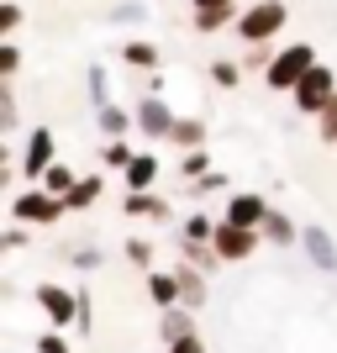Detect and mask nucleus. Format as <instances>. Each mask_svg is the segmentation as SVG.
I'll list each match as a JSON object with an SVG mask.
<instances>
[{
  "instance_id": "19",
  "label": "nucleus",
  "mask_w": 337,
  "mask_h": 353,
  "mask_svg": "<svg viewBox=\"0 0 337 353\" xmlns=\"http://www.w3.org/2000/svg\"><path fill=\"white\" fill-rule=\"evenodd\" d=\"M201 37H211V32H227V27H237V6H216V11H195V21H190Z\"/></svg>"
},
{
  "instance_id": "6",
  "label": "nucleus",
  "mask_w": 337,
  "mask_h": 353,
  "mask_svg": "<svg viewBox=\"0 0 337 353\" xmlns=\"http://www.w3.org/2000/svg\"><path fill=\"white\" fill-rule=\"evenodd\" d=\"M37 306H43V316H48V327H79V290H69V285H59V280H43L37 285Z\"/></svg>"
},
{
  "instance_id": "21",
  "label": "nucleus",
  "mask_w": 337,
  "mask_h": 353,
  "mask_svg": "<svg viewBox=\"0 0 337 353\" xmlns=\"http://www.w3.org/2000/svg\"><path fill=\"white\" fill-rule=\"evenodd\" d=\"M174 274H179V285H185V306L201 311L205 306V274H201V269H190V264H179Z\"/></svg>"
},
{
  "instance_id": "14",
  "label": "nucleus",
  "mask_w": 337,
  "mask_h": 353,
  "mask_svg": "<svg viewBox=\"0 0 337 353\" xmlns=\"http://www.w3.org/2000/svg\"><path fill=\"white\" fill-rule=\"evenodd\" d=\"M205 137H211V127H205L201 117H179L174 132H169V148H185V153H195V148H205Z\"/></svg>"
},
{
  "instance_id": "39",
  "label": "nucleus",
  "mask_w": 337,
  "mask_h": 353,
  "mask_svg": "<svg viewBox=\"0 0 337 353\" xmlns=\"http://www.w3.org/2000/svg\"><path fill=\"white\" fill-rule=\"evenodd\" d=\"M195 11H216V6H237V0H190Z\"/></svg>"
},
{
  "instance_id": "33",
  "label": "nucleus",
  "mask_w": 337,
  "mask_h": 353,
  "mask_svg": "<svg viewBox=\"0 0 337 353\" xmlns=\"http://www.w3.org/2000/svg\"><path fill=\"white\" fill-rule=\"evenodd\" d=\"M211 190H227V174H221V169H211L205 179H195V185H190L195 201H201V195H211Z\"/></svg>"
},
{
  "instance_id": "36",
  "label": "nucleus",
  "mask_w": 337,
  "mask_h": 353,
  "mask_svg": "<svg viewBox=\"0 0 337 353\" xmlns=\"http://www.w3.org/2000/svg\"><path fill=\"white\" fill-rule=\"evenodd\" d=\"M69 264H79V269H101V248H69Z\"/></svg>"
},
{
  "instance_id": "20",
  "label": "nucleus",
  "mask_w": 337,
  "mask_h": 353,
  "mask_svg": "<svg viewBox=\"0 0 337 353\" xmlns=\"http://www.w3.org/2000/svg\"><path fill=\"white\" fill-rule=\"evenodd\" d=\"M159 185V159L153 153H137L132 169H127V190H153Z\"/></svg>"
},
{
  "instance_id": "32",
  "label": "nucleus",
  "mask_w": 337,
  "mask_h": 353,
  "mask_svg": "<svg viewBox=\"0 0 337 353\" xmlns=\"http://www.w3.org/2000/svg\"><path fill=\"white\" fill-rule=\"evenodd\" d=\"M16 69H21V48L6 43L0 48V79H16Z\"/></svg>"
},
{
  "instance_id": "24",
  "label": "nucleus",
  "mask_w": 337,
  "mask_h": 353,
  "mask_svg": "<svg viewBox=\"0 0 337 353\" xmlns=\"http://www.w3.org/2000/svg\"><path fill=\"white\" fill-rule=\"evenodd\" d=\"M74 185H79V174H74V169H69L63 159H59V163H53V169L43 174V190H53V195H69Z\"/></svg>"
},
{
  "instance_id": "17",
  "label": "nucleus",
  "mask_w": 337,
  "mask_h": 353,
  "mask_svg": "<svg viewBox=\"0 0 337 353\" xmlns=\"http://www.w3.org/2000/svg\"><path fill=\"white\" fill-rule=\"evenodd\" d=\"M101 190H105V179H101V174H79V185L63 195V206H69V211H90L95 201H101Z\"/></svg>"
},
{
  "instance_id": "27",
  "label": "nucleus",
  "mask_w": 337,
  "mask_h": 353,
  "mask_svg": "<svg viewBox=\"0 0 337 353\" xmlns=\"http://www.w3.org/2000/svg\"><path fill=\"white\" fill-rule=\"evenodd\" d=\"M179 237H185V243H211V237H216V221L205 216V211H195V216L185 221V232H179Z\"/></svg>"
},
{
  "instance_id": "13",
  "label": "nucleus",
  "mask_w": 337,
  "mask_h": 353,
  "mask_svg": "<svg viewBox=\"0 0 337 353\" xmlns=\"http://www.w3.org/2000/svg\"><path fill=\"white\" fill-rule=\"evenodd\" d=\"M121 63H127V69L153 74V69L163 63V53H159V43H147V37H132V43H121Z\"/></svg>"
},
{
  "instance_id": "10",
  "label": "nucleus",
  "mask_w": 337,
  "mask_h": 353,
  "mask_svg": "<svg viewBox=\"0 0 337 353\" xmlns=\"http://www.w3.org/2000/svg\"><path fill=\"white\" fill-rule=\"evenodd\" d=\"M147 301H153L159 311L185 306V285H179L174 269H147Z\"/></svg>"
},
{
  "instance_id": "15",
  "label": "nucleus",
  "mask_w": 337,
  "mask_h": 353,
  "mask_svg": "<svg viewBox=\"0 0 337 353\" xmlns=\"http://www.w3.org/2000/svg\"><path fill=\"white\" fill-rule=\"evenodd\" d=\"M300 232L306 227H295V216H285V211H269V221H264V243H279V248H295L300 243Z\"/></svg>"
},
{
  "instance_id": "2",
  "label": "nucleus",
  "mask_w": 337,
  "mask_h": 353,
  "mask_svg": "<svg viewBox=\"0 0 337 353\" xmlns=\"http://www.w3.org/2000/svg\"><path fill=\"white\" fill-rule=\"evenodd\" d=\"M69 216V206H63V195L53 190H16L11 195V221L16 227H59V221Z\"/></svg>"
},
{
  "instance_id": "25",
  "label": "nucleus",
  "mask_w": 337,
  "mask_h": 353,
  "mask_svg": "<svg viewBox=\"0 0 337 353\" xmlns=\"http://www.w3.org/2000/svg\"><path fill=\"white\" fill-rule=\"evenodd\" d=\"M211 85H216V90H237V85H243L237 59H211Z\"/></svg>"
},
{
  "instance_id": "16",
  "label": "nucleus",
  "mask_w": 337,
  "mask_h": 353,
  "mask_svg": "<svg viewBox=\"0 0 337 353\" xmlns=\"http://www.w3.org/2000/svg\"><path fill=\"white\" fill-rule=\"evenodd\" d=\"M95 121H101L105 143H111V137H127V132L137 127V117L127 111V105H116V101H111V105H101V111H95Z\"/></svg>"
},
{
  "instance_id": "23",
  "label": "nucleus",
  "mask_w": 337,
  "mask_h": 353,
  "mask_svg": "<svg viewBox=\"0 0 337 353\" xmlns=\"http://www.w3.org/2000/svg\"><path fill=\"white\" fill-rule=\"evenodd\" d=\"M132 159H137V148H127V137H111V143L101 148V163H105V169H121V174H127Z\"/></svg>"
},
{
  "instance_id": "7",
  "label": "nucleus",
  "mask_w": 337,
  "mask_h": 353,
  "mask_svg": "<svg viewBox=\"0 0 337 353\" xmlns=\"http://www.w3.org/2000/svg\"><path fill=\"white\" fill-rule=\"evenodd\" d=\"M269 195L264 190H232L227 195V211H221V221H232V227H248V232H264L269 221Z\"/></svg>"
},
{
  "instance_id": "22",
  "label": "nucleus",
  "mask_w": 337,
  "mask_h": 353,
  "mask_svg": "<svg viewBox=\"0 0 337 353\" xmlns=\"http://www.w3.org/2000/svg\"><path fill=\"white\" fill-rule=\"evenodd\" d=\"M179 253H185V264H190V269H201V274H211V269L221 264L211 243H185V237H179Z\"/></svg>"
},
{
  "instance_id": "31",
  "label": "nucleus",
  "mask_w": 337,
  "mask_h": 353,
  "mask_svg": "<svg viewBox=\"0 0 337 353\" xmlns=\"http://www.w3.org/2000/svg\"><path fill=\"white\" fill-rule=\"evenodd\" d=\"M127 259H132L137 269H153V243H147V237H127Z\"/></svg>"
},
{
  "instance_id": "9",
  "label": "nucleus",
  "mask_w": 337,
  "mask_h": 353,
  "mask_svg": "<svg viewBox=\"0 0 337 353\" xmlns=\"http://www.w3.org/2000/svg\"><path fill=\"white\" fill-rule=\"evenodd\" d=\"M258 243H264V232H248V227H232V221H216V237H211V248H216L221 264H243V259H253Z\"/></svg>"
},
{
  "instance_id": "11",
  "label": "nucleus",
  "mask_w": 337,
  "mask_h": 353,
  "mask_svg": "<svg viewBox=\"0 0 337 353\" xmlns=\"http://www.w3.org/2000/svg\"><path fill=\"white\" fill-rule=\"evenodd\" d=\"M121 216H137V221H169V201L159 190H127L121 195Z\"/></svg>"
},
{
  "instance_id": "37",
  "label": "nucleus",
  "mask_w": 337,
  "mask_h": 353,
  "mask_svg": "<svg viewBox=\"0 0 337 353\" xmlns=\"http://www.w3.org/2000/svg\"><path fill=\"white\" fill-rule=\"evenodd\" d=\"M0 248H6V253H16V248H27V232H21V227H16V232H6V243H0Z\"/></svg>"
},
{
  "instance_id": "35",
  "label": "nucleus",
  "mask_w": 337,
  "mask_h": 353,
  "mask_svg": "<svg viewBox=\"0 0 337 353\" xmlns=\"http://www.w3.org/2000/svg\"><path fill=\"white\" fill-rule=\"evenodd\" d=\"M169 353H211V348H205L201 332H190V338H174V343H169Z\"/></svg>"
},
{
  "instance_id": "5",
  "label": "nucleus",
  "mask_w": 337,
  "mask_h": 353,
  "mask_svg": "<svg viewBox=\"0 0 337 353\" xmlns=\"http://www.w3.org/2000/svg\"><path fill=\"white\" fill-rule=\"evenodd\" d=\"M16 163H21L16 174L27 179V185H43V174L59 163V137L48 132V127H32V132H27V148H21V159H16Z\"/></svg>"
},
{
  "instance_id": "29",
  "label": "nucleus",
  "mask_w": 337,
  "mask_h": 353,
  "mask_svg": "<svg viewBox=\"0 0 337 353\" xmlns=\"http://www.w3.org/2000/svg\"><path fill=\"white\" fill-rule=\"evenodd\" d=\"M316 137H322V143H327V148H337V101H332V105H327L322 117H316Z\"/></svg>"
},
{
  "instance_id": "38",
  "label": "nucleus",
  "mask_w": 337,
  "mask_h": 353,
  "mask_svg": "<svg viewBox=\"0 0 337 353\" xmlns=\"http://www.w3.org/2000/svg\"><path fill=\"white\" fill-rule=\"evenodd\" d=\"M137 16H143V6H137V0H132V6H116V21H137Z\"/></svg>"
},
{
  "instance_id": "3",
  "label": "nucleus",
  "mask_w": 337,
  "mask_h": 353,
  "mask_svg": "<svg viewBox=\"0 0 337 353\" xmlns=\"http://www.w3.org/2000/svg\"><path fill=\"white\" fill-rule=\"evenodd\" d=\"M311 69H316V48H311V43H290V48H279L274 63L264 69V85H269V90H285V95H295V85H300Z\"/></svg>"
},
{
  "instance_id": "30",
  "label": "nucleus",
  "mask_w": 337,
  "mask_h": 353,
  "mask_svg": "<svg viewBox=\"0 0 337 353\" xmlns=\"http://www.w3.org/2000/svg\"><path fill=\"white\" fill-rule=\"evenodd\" d=\"M85 79H90V95H95V111L101 105H111V90H105V69L95 63V69H85Z\"/></svg>"
},
{
  "instance_id": "28",
  "label": "nucleus",
  "mask_w": 337,
  "mask_h": 353,
  "mask_svg": "<svg viewBox=\"0 0 337 353\" xmlns=\"http://www.w3.org/2000/svg\"><path fill=\"white\" fill-rule=\"evenodd\" d=\"M21 21H27L21 6H16V0H0V37H6V43H11V32L21 27Z\"/></svg>"
},
{
  "instance_id": "26",
  "label": "nucleus",
  "mask_w": 337,
  "mask_h": 353,
  "mask_svg": "<svg viewBox=\"0 0 337 353\" xmlns=\"http://www.w3.org/2000/svg\"><path fill=\"white\" fill-rule=\"evenodd\" d=\"M179 174L190 179V185H195V179H205V174H211V148H195V153H185V159H179Z\"/></svg>"
},
{
  "instance_id": "4",
  "label": "nucleus",
  "mask_w": 337,
  "mask_h": 353,
  "mask_svg": "<svg viewBox=\"0 0 337 353\" xmlns=\"http://www.w3.org/2000/svg\"><path fill=\"white\" fill-rule=\"evenodd\" d=\"M332 101H337V69L332 63H316V69L295 85V111H300V117H322Z\"/></svg>"
},
{
  "instance_id": "1",
  "label": "nucleus",
  "mask_w": 337,
  "mask_h": 353,
  "mask_svg": "<svg viewBox=\"0 0 337 353\" xmlns=\"http://www.w3.org/2000/svg\"><path fill=\"white\" fill-rule=\"evenodd\" d=\"M285 21H290V6H285V0H253L248 11L237 16L232 32H237L248 48H264V43H274L279 32H285Z\"/></svg>"
},
{
  "instance_id": "12",
  "label": "nucleus",
  "mask_w": 337,
  "mask_h": 353,
  "mask_svg": "<svg viewBox=\"0 0 337 353\" xmlns=\"http://www.w3.org/2000/svg\"><path fill=\"white\" fill-rule=\"evenodd\" d=\"M300 248H306V259L322 269V274H337V243H332L327 227H306V232H300Z\"/></svg>"
},
{
  "instance_id": "34",
  "label": "nucleus",
  "mask_w": 337,
  "mask_h": 353,
  "mask_svg": "<svg viewBox=\"0 0 337 353\" xmlns=\"http://www.w3.org/2000/svg\"><path fill=\"white\" fill-rule=\"evenodd\" d=\"M37 353H69V343H63V332H59V327L37 332Z\"/></svg>"
},
{
  "instance_id": "18",
  "label": "nucleus",
  "mask_w": 337,
  "mask_h": 353,
  "mask_svg": "<svg viewBox=\"0 0 337 353\" xmlns=\"http://www.w3.org/2000/svg\"><path fill=\"white\" fill-rule=\"evenodd\" d=\"M195 332V311L190 306H174V311H163V322H159V338L163 343H174V338H190Z\"/></svg>"
},
{
  "instance_id": "8",
  "label": "nucleus",
  "mask_w": 337,
  "mask_h": 353,
  "mask_svg": "<svg viewBox=\"0 0 337 353\" xmlns=\"http://www.w3.org/2000/svg\"><path fill=\"white\" fill-rule=\"evenodd\" d=\"M132 117H137V132H143V137H153V143H169V132H174L179 111L163 101V95H143V101L132 105Z\"/></svg>"
}]
</instances>
